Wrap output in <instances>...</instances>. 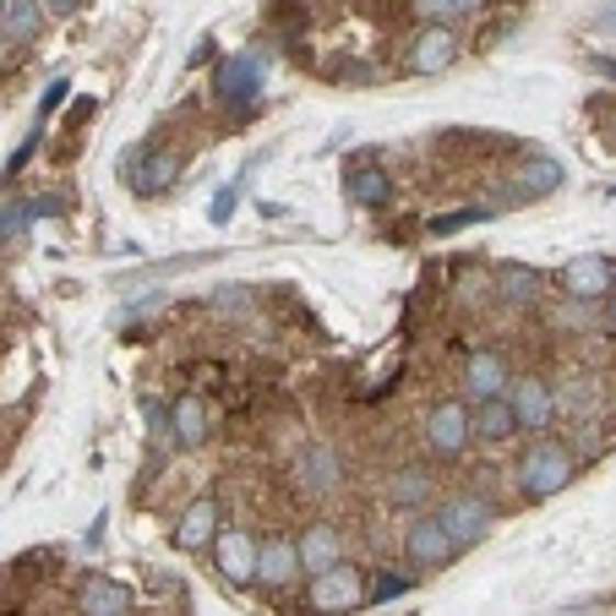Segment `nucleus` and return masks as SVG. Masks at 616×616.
<instances>
[{"instance_id":"14","label":"nucleus","mask_w":616,"mask_h":616,"mask_svg":"<svg viewBox=\"0 0 616 616\" xmlns=\"http://www.w3.org/2000/svg\"><path fill=\"white\" fill-rule=\"evenodd\" d=\"M606 410H612V404H606V393H601V377L573 371V377L557 382V415H562V421L584 426V421H601Z\"/></svg>"},{"instance_id":"32","label":"nucleus","mask_w":616,"mask_h":616,"mask_svg":"<svg viewBox=\"0 0 616 616\" xmlns=\"http://www.w3.org/2000/svg\"><path fill=\"white\" fill-rule=\"evenodd\" d=\"M38 143H44V132H38V126H33V132H27V143H22V148H16V154L5 158V180H11V175H22V164H27V158L38 154Z\"/></svg>"},{"instance_id":"2","label":"nucleus","mask_w":616,"mask_h":616,"mask_svg":"<svg viewBox=\"0 0 616 616\" xmlns=\"http://www.w3.org/2000/svg\"><path fill=\"white\" fill-rule=\"evenodd\" d=\"M262 88H268V44L235 49V55H224L219 71H213V93H219V104L235 110V115H251V110L262 104Z\"/></svg>"},{"instance_id":"18","label":"nucleus","mask_w":616,"mask_h":616,"mask_svg":"<svg viewBox=\"0 0 616 616\" xmlns=\"http://www.w3.org/2000/svg\"><path fill=\"white\" fill-rule=\"evenodd\" d=\"M295 540H301L306 579H311V573H327V568H338V562H344V551H349V546H344V529H338L333 518H316V524H306Z\"/></svg>"},{"instance_id":"37","label":"nucleus","mask_w":616,"mask_h":616,"mask_svg":"<svg viewBox=\"0 0 616 616\" xmlns=\"http://www.w3.org/2000/svg\"><path fill=\"white\" fill-rule=\"evenodd\" d=\"M213 44H219V38H197V49H191V60H186V66H202V60H213Z\"/></svg>"},{"instance_id":"19","label":"nucleus","mask_w":616,"mask_h":616,"mask_svg":"<svg viewBox=\"0 0 616 616\" xmlns=\"http://www.w3.org/2000/svg\"><path fill=\"white\" fill-rule=\"evenodd\" d=\"M338 480H344L338 448H333V443H306V448H301V459H295V485H301V491H316V496H327V491H338Z\"/></svg>"},{"instance_id":"34","label":"nucleus","mask_w":616,"mask_h":616,"mask_svg":"<svg viewBox=\"0 0 616 616\" xmlns=\"http://www.w3.org/2000/svg\"><path fill=\"white\" fill-rule=\"evenodd\" d=\"M333 77H338V82H371V66H366V60H338Z\"/></svg>"},{"instance_id":"8","label":"nucleus","mask_w":616,"mask_h":616,"mask_svg":"<svg viewBox=\"0 0 616 616\" xmlns=\"http://www.w3.org/2000/svg\"><path fill=\"white\" fill-rule=\"evenodd\" d=\"M437 518L453 529V540L469 551V546H480V540L491 535V524H496V502H491L485 491H453V496L437 502Z\"/></svg>"},{"instance_id":"23","label":"nucleus","mask_w":616,"mask_h":616,"mask_svg":"<svg viewBox=\"0 0 616 616\" xmlns=\"http://www.w3.org/2000/svg\"><path fill=\"white\" fill-rule=\"evenodd\" d=\"M562 186V164L546 154H529L518 169H513V197L518 202H529V197H551Z\"/></svg>"},{"instance_id":"12","label":"nucleus","mask_w":616,"mask_h":616,"mask_svg":"<svg viewBox=\"0 0 616 616\" xmlns=\"http://www.w3.org/2000/svg\"><path fill=\"white\" fill-rule=\"evenodd\" d=\"M507 388H513V371H507V355H502L496 344H480V349L463 355V393H469V404L496 399V393H507Z\"/></svg>"},{"instance_id":"1","label":"nucleus","mask_w":616,"mask_h":616,"mask_svg":"<svg viewBox=\"0 0 616 616\" xmlns=\"http://www.w3.org/2000/svg\"><path fill=\"white\" fill-rule=\"evenodd\" d=\"M579 463L584 459H579V448H573V443L535 432V437H529V448H524L518 463H513L518 496H524V502H551L557 491H568V485L579 480Z\"/></svg>"},{"instance_id":"3","label":"nucleus","mask_w":616,"mask_h":616,"mask_svg":"<svg viewBox=\"0 0 616 616\" xmlns=\"http://www.w3.org/2000/svg\"><path fill=\"white\" fill-rule=\"evenodd\" d=\"M421 443H426L432 459L459 463L463 453H469V443H474V404H469V399H443V404H432L426 421H421Z\"/></svg>"},{"instance_id":"24","label":"nucleus","mask_w":616,"mask_h":616,"mask_svg":"<svg viewBox=\"0 0 616 616\" xmlns=\"http://www.w3.org/2000/svg\"><path fill=\"white\" fill-rule=\"evenodd\" d=\"M344 186H349V202H355V208H371V213H377V208L393 202V175L377 169V164H349V180H344Z\"/></svg>"},{"instance_id":"9","label":"nucleus","mask_w":616,"mask_h":616,"mask_svg":"<svg viewBox=\"0 0 616 616\" xmlns=\"http://www.w3.org/2000/svg\"><path fill=\"white\" fill-rule=\"evenodd\" d=\"M459 551L463 546L453 540V529L437 513H410V524H404V557L415 568H448Z\"/></svg>"},{"instance_id":"5","label":"nucleus","mask_w":616,"mask_h":616,"mask_svg":"<svg viewBox=\"0 0 616 616\" xmlns=\"http://www.w3.org/2000/svg\"><path fill=\"white\" fill-rule=\"evenodd\" d=\"M121 175H126L132 197L154 202V197H164V191H175V180L186 175V158L175 154V148L143 143V148H126V158H121Z\"/></svg>"},{"instance_id":"13","label":"nucleus","mask_w":616,"mask_h":616,"mask_svg":"<svg viewBox=\"0 0 616 616\" xmlns=\"http://www.w3.org/2000/svg\"><path fill=\"white\" fill-rule=\"evenodd\" d=\"M382 496H388V507H399V513H426V507L437 502V474H432L426 463H399V469L382 480Z\"/></svg>"},{"instance_id":"15","label":"nucleus","mask_w":616,"mask_h":616,"mask_svg":"<svg viewBox=\"0 0 616 616\" xmlns=\"http://www.w3.org/2000/svg\"><path fill=\"white\" fill-rule=\"evenodd\" d=\"M562 290L579 295V301H606L616 290L612 257H573V262H562Z\"/></svg>"},{"instance_id":"31","label":"nucleus","mask_w":616,"mask_h":616,"mask_svg":"<svg viewBox=\"0 0 616 616\" xmlns=\"http://www.w3.org/2000/svg\"><path fill=\"white\" fill-rule=\"evenodd\" d=\"M33 213H38V202H22V197H11V202H5V246L27 235V224H33Z\"/></svg>"},{"instance_id":"7","label":"nucleus","mask_w":616,"mask_h":616,"mask_svg":"<svg viewBox=\"0 0 616 616\" xmlns=\"http://www.w3.org/2000/svg\"><path fill=\"white\" fill-rule=\"evenodd\" d=\"M257 557H262V540L251 529H219L213 540V568H219V584L229 590H251L257 584Z\"/></svg>"},{"instance_id":"28","label":"nucleus","mask_w":616,"mask_h":616,"mask_svg":"<svg viewBox=\"0 0 616 616\" xmlns=\"http://www.w3.org/2000/svg\"><path fill=\"white\" fill-rule=\"evenodd\" d=\"M573 437H579V443H573V448H579V459H601V453H606V448L616 443L606 421H584V426H579Z\"/></svg>"},{"instance_id":"10","label":"nucleus","mask_w":616,"mask_h":616,"mask_svg":"<svg viewBox=\"0 0 616 616\" xmlns=\"http://www.w3.org/2000/svg\"><path fill=\"white\" fill-rule=\"evenodd\" d=\"M301 579H306L301 540H295V535H268V540H262V557H257V584H262L268 595H290Z\"/></svg>"},{"instance_id":"6","label":"nucleus","mask_w":616,"mask_h":616,"mask_svg":"<svg viewBox=\"0 0 616 616\" xmlns=\"http://www.w3.org/2000/svg\"><path fill=\"white\" fill-rule=\"evenodd\" d=\"M306 606L311 612H360V606H371V579H366V568L338 562V568H327V573H311Z\"/></svg>"},{"instance_id":"21","label":"nucleus","mask_w":616,"mask_h":616,"mask_svg":"<svg viewBox=\"0 0 616 616\" xmlns=\"http://www.w3.org/2000/svg\"><path fill=\"white\" fill-rule=\"evenodd\" d=\"M513 432H518V415H513V399H507V393L474 404V443L502 448V443H513Z\"/></svg>"},{"instance_id":"27","label":"nucleus","mask_w":616,"mask_h":616,"mask_svg":"<svg viewBox=\"0 0 616 616\" xmlns=\"http://www.w3.org/2000/svg\"><path fill=\"white\" fill-rule=\"evenodd\" d=\"M480 219H496V202H474V208H453V213L432 219L426 229H432V235H459V229H469V224H480Z\"/></svg>"},{"instance_id":"29","label":"nucleus","mask_w":616,"mask_h":616,"mask_svg":"<svg viewBox=\"0 0 616 616\" xmlns=\"http://www.w3.org/2000/svg\"><path fill=\"white\" fill-rule=\"evenodd\" d=\"M410 584H415L410 573H393V568H382V573L371 579V606H388V601H399Z\"/></svg>"},{"instance_id":"25","label":"nucleus","mask_w":616,"mask_h":616,"mask_svg":"<svg viewBox=\"0 0 616 616\" xmlns=\"http://www.w3.org/2000/svg\"><path fill=\"white\" fill-rule=\"evenodd\" d=\"M44 0H5V44L11 49H27L38 33H44Z\"/></svg>"},{"instance_id":"35","label":"nucleus","mask_w":616,"mask_h":616,"mask_svg":"<svg viewBox=\"0 0 616 616\" xmlns=\"http://www.w3.org/2000/svg\"><path fill=\"white\" fill-rule=\"evenodd\" d=\"M246 301H251V290H240V284H235V290H219V295H213V306H219V311H235V316L246 311Z\"/></svg>"},{"instance_id":"4","label":"nucleus","mask_w":616,"mask_h":616,"mask_svg":"<svg viewBox=\"0 0 616 616\" xmlns=\"http://www.w3.org/2000/svg\"><path fill=\"white\" fill-rule=\"evenodd\" d=\"M459 33H453V22H421L410 38H404V49H399V71H410V77H443L448 66H459Z\"/></svg>"},{"instance_id":"41","label":"nucleus","mask_w":616,"mask_h":616,"mask_svg":"<svg viewBox=\"0 0 616 616\" xmlns=\"http://www.w3.org/2000/svg\"><path fill=\"white\" fill-rule=\"evenodd\" d=\"M295 5H311V0H295Z\"/></svg>"},{"instance_id":"33","label":"nucleus","mask_w":616,"mask_h":616,"mask_svg":"<svg viewBox=\"0 0 616 616\" xmlns=\"http://www.w3.org/2000/svg\"><path fill=\"white\" fill-rule=\"evenodd\" d=\"M66 88H71L66 77H55V82H49V93L38 99V126H44V115H49V110H60V104H66Z\"/></svg>"},{"instance_id":"26","label":"nucleus","mask_w":616,"mask_h":616,"mask_svg":"<svg viewBox=\"0 0 616 616\" xmlns=\"http://www.w3.org/2000/svg\"><path fill=\"white\" fill-rule=\"evenodd\" d=\"M410 5H415L421 22H463V16H474L485 0H410Z\"/></svg>"},{"instance_id":"17","label":"nucleus","mask_w":616,"mask_h":616,"mask_svg":"<svg viewBox=\"0 0 616 616\" xmlns=\"http://www.w3.org/2000/svg\"><path fill=\"white\" fill-rule=\"evenodd\" d=\"M540 273L529 268V262H502L496 273H491V295H496V306L502 311H529L540 301Z\"/></svg>"},{"instance_id":"36","label":"nucleus","mask_w":616,"mask_h":616,"mask_svg":"<svg viewBox=\"0 0 616 616\" xmlns=\"http://www.w3.org/2000/svg\"><path fill=\"white\" fill-rule=\"evenodd\" d=\"M595 27H601V33H616V0H606V5L595 11Z\"/></svg>"},{"instance_id":"30","label":"nucleus","mask_w":616,"mask_h":616,"mask_svg":"<svg viewBox=\"0 0 616 616\" xmlns=\"http://www.w3.org/2000/svg\"><path fill=\"white\" fill-rule=\"evenodd\" d=\"M240 191H246V175H240L235 186H219V191H213L208 219H213V224H229V219H235V208H240Z\"/></svg>"},{"instance_id":"11","label":"nucleus","mask_w":616,"mask_h":616,"mask_svg":"<svg viewBox=\"0 0 616 616\" xmlns=\"http://www.w3.org/2000/svg\"><path fill=\"white\" fill-rule=\"evenodd\" d=\"M507 399H513V415H518V432H551L562 415H557V382H546V377H513V388H507Z\"/></svg>"},{"instance_id":"38","label":"nucleus","mask_w":616,"mask_h":616,"mask_svg":"<svg viewBox=\"0 0 616 616\" xmlns=\"http://www.w3.org/2000/svg\"><path fill=\"white\" fill-rule=\"evenodd\" d=\"M44 5H49V11H55V16H77V11H82V5H88V0H44Z\"/></svg>"},{"instance_id":"40","label":"nucleus","mask_w":616,"mask_h":616,"mask_svg":"<svg viewBox=\"0 0 616 616\" xmlns=\"http://www.w3.org/2000/svg\"><path fill=\"white\" fill-rule=\"evenodd\" d=\"M606 322H612V327H616V290H612V295H606Z\"/></svg>"},{"instance_id":"22","label":"nucleus","mask_w":616,"mask_h":616,"mask_svg":"<svg viewBox=\"0 0 616 616\" xmlns=\"http://www.w3.org/2000/svg\"><path fill=\"white\" fill-rule=\"evenodd\" d=\"M77 612L126 616V612H137V595H132L126 584H115V579H88V584L77 590Z\"/></svg>"},{"instance_id":"39","label":"nucleus","mask_w":616,"mask_h":616,"mask_svg":"<svg viewBox=\"0 0 616 616\" xmlns=\"http://www.w3.org/2000/svg\"><path fill=\"white\" fill-rule=\"evenodd\" d=\"M590 71H601V77L616 82V60H606V55H590Z\"/></svg>"},{"instance_id":"20","label":"nucleus","mask_w":616,"mask_h":616,"mask_svg":"<svg viewBox=\"0 0 616 616\" xmlns=\"http://www.w3.org/2000/svg\"><path fill=\"white\" fill-rule=\"evenodd\" d=\"M169 421H175V448H202L208 432H213V415H208V399L202 393H175L169 404Z\"/></svg>"},{"instance_id":"16","label":"nucleus","mask_w":616,"mask_h":616,"mask_svg":"<svg viewBox=\"0 0 616 616\" xmlns=\"http://www.w3.org/2000/svg\"><path fill=\"white\" fill-rule=\"evenodd\" d=\"M219 502L213 496H197V502H186V513L175 518V546L180 551H213V540H219Z\"/></svg>"}]
</instances>
